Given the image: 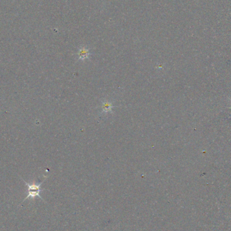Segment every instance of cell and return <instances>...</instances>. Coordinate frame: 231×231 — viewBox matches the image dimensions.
Segmentation results:
<instances>
[{
    "mask_svg": "<svg viewBox=\"0 0 231 231\" xmlns=\"http://www.w3.org/2000/svg\"><path fill=\"white\" fill-rule=\"evenodd\" d=\"M229 99H230V101H231V99H230V98H229ZM230 109H231V107H230ZM230 115H231V114H230Z\"/></svg>",
    "mask_w": 231,
    "mask_h": 231,
    "instance_id": "277c9868",
    "label": "cell"
},
{
    "mask_svg": "<svg viewBox=\"0 0 231 231\" xmlns=\"http://www.w3.org/2000/svg\"><path fill=\"white\" fill-rule=\"evenodd\" d=\"M20 178L24 181L26 186L28 187V195L27 197L25 198V200H23V202H24L25 200H28V198H35L36 197H39L41 200H43L41 196L40 195V193L43 191V189H41V186L43 183L44 182V180H43L42 182L40 183H28L27 181L23 179L21 177H20Z\"/></svg>",
    "mask_w": 231,
    "mask_h": 231,
    "instance_id": "6da1fadb",
    "label": "cell"
},
{
    "mask_svg": "<svg viewBox=\"0 0 231 231\" xmlns=\"http://www.w3.org/2000/svg\"><path fill=\"white\" fill-rule=\"evenodd\" d=\"M114 107L112 105V104L107 100H105L102 102V112L103 113H108V112H112V108Z\"/></svg>",
    "mask_w": 231,
    "mask_h": 231,
    "instance_id": "7a4b0ae2",
    "label": "cell"
},
{
    "mask_svg": "<svg viewBox=\"0 0 231 231\" xmlns=\"http://www.w3.org/2000/svg\"><path fill=\"white\" fill-rule=\"evenodd\" d=\"M89 51L88 49H87L85 48H82L79 50V52H78V58L79 60H84L89 58Z\"/></svg>",
    "mask_w": 231,
    "mask_h": 231,
    "instance_id": "3957f363",
    "label": "cell"
}]
</instances>
